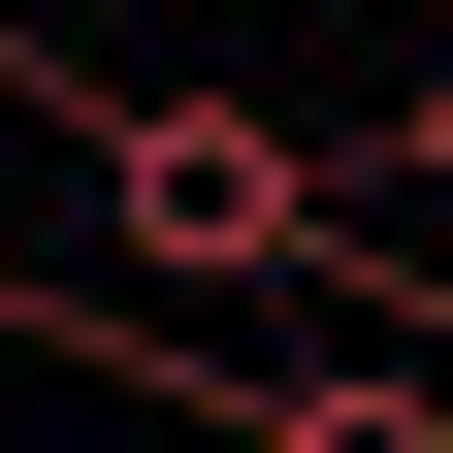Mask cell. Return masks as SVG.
I'll return each mask as SVG.
<instances>
[{
	"label": "cell",
	"mask_w": 453,
	"mask_h": 453,
	"mask_svg": "<svg viewBox=\"0 0 453 453\" xmlns=\"http://www.w3.org/2000/svg\"><path fill=\"white\" fill-rule=\"evenodd\" d=\"M0 65H33V33H0ZM65 97V162H97V226H130V292H324V259H357V162L292 130V97H195V65H33Z\"/></svg>",
	"instance_id": "6da1fadb"
},
{
	"label": "cell",
	"mask_w": 453,
	"mask_h": 453,
	"mask_svg": "<svg viewBox=\"0 0 453 453\" xmlns=\"http://www.w3.org/2000/svg\"><path fill=\"white\" fill-rule=\"evenodd\" d=\"M388 195H453V33H421V65H388Z\"/></svg>",
	"instance_id": "7a4b0ae2"
},
{
	"label": "cell",
	"mask_w": 453,
	"mask_h": 453,
	"mask_svg": "<svg viewBox=\"0 0 453 453\" xmlns=\"http://www.w3.org/2000/svg\"><path fill=\"white\" fill-rule=\"evenodd\" d=\"M0 324H33V226H0Z\"/></svg>",
	"instance_id": "3957f363"
}]
</instances>
